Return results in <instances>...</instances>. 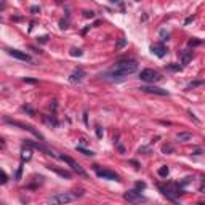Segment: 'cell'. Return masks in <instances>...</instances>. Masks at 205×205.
<instances>
[{"label":"cell","instance_id":"obj_9","mask_svg":"<svg viewBox=\"0 0 205 205\" xmlns=\"http://www.w3.org/2000/svg\"><path fill=\"white\" fill-rule=\"evenodd\" d=\"M141 91H144V93H154V95H159V96H168V91L164 90V88H159V87H141L139 88Z\"/></svg>","mask_w":205,"mask_h":205},{"label":"cell","instance_id":"obj_3","mask_svg":"<svg viewBox=\"0 0 205 205\" xmlns=\"http://www.w3.org/2000/svg\"><path fill=\"white\" fill-rule=\"evenodd\" d=\"M3 122L10 123V125H13V127H19L21 130H27L29 133H32V135H34L35 138L44 139V136H42V133H40V131H37V130L34 128V127L27 125V123H23V122H19V120H13V119H10V117H3Z\"/></svg>","mask_w":205,"mask_h":205},{"label":"cell","instance_id":"obj_22","mask_svg":"<svg viewBox=\"0 0 205 205\" xmlns=\"http://www.w3.org/2000/svg\"><path fill=\"white\" fill-rule=\"evenodd\" d=\"M191 180H192V178H191V176H188V178H184V180H183L181 183H178V188H181V186H186V184H189V183H191Z\"/></svg>","mask_w":205,"mask_h":205},{"label":"cell","instance_id":"obj_19","mask_svg":"<svg viewBox=\"0 0 205 205\" xmlns=\"http://www.w3.org/2000/svg\"><path fill=\"white\" fill-rule=\"evenodd\" d=\"M167 69L168 70H173V72H178V70H181V66L180 64H168Z\"/></svg>","mask_w":205,"mask_h":205},{"label":"cell","instance_id":"obj_21","mask_svg":"<svg viewBox=\"0 0 205 205\" xmlns=\"http://www.w3.org/2000/svg\"><path fill=\"white\" fill-rule=\"evenodd\" d=\"M125 45H127V40H125V39H120V40H119V44L116 45V50H120V48L125 47Z\"/></svg>","mask_w":205,"mask_h":205},{"label":"cell","instance_id":"obj_13","mask_svg":"<svg viewBox=\"0 0 205 205\" xmlns=\"http://www.w3.org/2000/svg\"><path fill=\"white\" fill-rule=\"evenodd\" d=\"M32 159V151L29 149V146L23 147V151H21V160L23 162H29Z\"/></svg>","mask_w":205,"mask_h":205},{"label":"cell","instance_id":"obj_16","mask_svg":"<svg viewBox=\"0 0 205 205\" xmlns=\"http://www.w3.org/2000/svg\"><path fill=\"white\" fill-rule=\"evenodd\" d=\"M50 170H53V172H56L58 175H61V176H64V178H70V173L69 172H66V170H59V168H56V167H48Z\"/></svg>","mask_w":205,"mask_h":205},{"label":"cell","instance_id":"obj_34","mask_svg":"<svg viewBox=\"0 0 205 205\" xmlns=\"http://www.w3.org/2000/svg\"><path fill=\"white\" fill-rule=\"evenodd\" d=\"M0 21H2V16H0Z\"/></svg>","mask_w":205,"mask_h":205},{"label":"cell","instance_id":"obj_20","mask_svg":"<svg viewBox=\"0 0 205 205\" xmlns=\"http://www.w3.org/2000/svg\"><path fill=\"white\" fill-rule=\"evenodd\" d=\"M157 173H159L160 176H167V175H168V167H160Z\"/></svg>","mask_w":205,"mask_h":205},{"label":"cell","instance_id":"obj_1","mask_svg":"<svg viewBox=\"0 0 205 205\" xmlns=\"http://www.w3.org/2000/svg\"><path fill=\"white\" fill-rule=\"evenodd\" d=\"M138 70V63L133 61V59H122V61H117L114 66H112L108 72L101 74V77L104 80H112V82H119L125 79L127 75H130L133 72Z\"/></svg>","mask_w":205,"mask_h":205},{"label":"cell","instance_id":"obj_29","mask_svg":"<svg viewBox=\"0 0 205 205\" xmlns=\"http://www.w3.org/2000/svg\"><path fill=\"white\" fill-rule=\"evenodd\" d=\"M83 16H85V18H93L95 13L93 11H85V13H83Z\"/></svg>","mask_w":205,"mask_h":205},{"label":"cell","instance_id":"obj_15","mask_svg":"<svg viewBox=\"0 0 205 205\" xmlns=\"http://www.w3.org/2000/svg\"><path fill=\"white\" fill-rule=\"evenodd\" d=\"M191 59H192V51H183V53H181V61H183V64H188Z\"/></svg>","mask_w":205,"mask_h":205},{"label":"cell","instance_id":"obj_33","mask_svg":"<svg viewBox=\"0 0 205 205\" xmlns=\"http://www.w3.org/2000/svg\"><path fill=\"white\" fill-rule=\"evenodd\" d=\"M24 82H29V83H35L37 80H34V79H24Z\"/></svg>","mask_w":205,"mask_h":205},{"label":"cell","instance_id":"obj_7","mask_svg":"<svg viewBox=\"0 0 205 205\" xmlns=\"http://www.w3.org/2000/svg\"><path fill=\"white\" fill-rule=\"evenodd\" d=\"M26 146H31V147H35V149H39V151H42L44 154H47V155H51V157H56V155L53 154V151L51 149H48L47 146H44L42 143H35V141H31V139H26Z\"/></svg>","mask_w":205,"mask_h":205},{"label":"cell","instance_id":"obj_18","mask_svg":"<svg viewBox=\"0 0 205 205\" xmlns=\"http://www.w3.org/2000/svg\"><path fill=\"white\" fill-rule=\"evenodd\" d=\"M6 181H8V176H6V173L3 170H0V184H5Z\"/></svg>","mask_w":205,"mask_h":205},{"label":"cell","instance_id":"obj_4","mask_svg":"<svg viewBox=\"0 0 205 205\" xmlns=\"http://www.w3.org/2000/svg\"><path fill=\"white\" fill-rule=\"evenodd\" d=\"M59 159H61L63 162H66V164H67L70 168H72V170H74L77 175H80V176H87V172L83 170V168H82L79 164H77V162H75L72 157H69V155H64V154H63V155H59Z\"/></svg>","mask_w":205,"mask_h":205},{"label":"cell","instance_id":"obj_25","mask_svg":"<svg viewBox=\"0 0 205 205\" xmlns=\"http://www.w3.org/2000/svg\"><path fill=\"white\" fill-rule=\"evenodd\" d=\"M21 109H23L24 112H29V114H31V116H34V109H31V108H29V106H23V108H21Z\"/></svg>","mask_w":205,"mask_h":205},{"label":"cell","instance_id":"obj_27","mask_svg":"<svg viewBox=\"0 0 205 205\" xmlns=\"http://www.w3.org/2000/svg\"><path fill=\"white\" fill-rule=\"evenodd\" d=\"M197 85H202V80H199V82H192V83H189V85H188V88H194V87H197Z\"/></svg>","mask_w":205,"mask_h":205},{"label":"cell","instance_id":"obj_11","mask_svg":"<svg viewBox=\"0 0 205 205\" xmlns=\"http://www.w3.org/2000/svg\"><path fill=\"white\" fill-rule=\"evenodd\" d=\"M151 51L155 56H159V58H164L167 55V48L164 47V44H154V45H151Z\"/></svg>","mask_w":205,"mask_h":205},{"label":"cell","instance_id":"obj_31","mask_svg":"<svg viewBox=\"0 0 205 205\" xmlns=\"http://www.w3.org/2000/svg\"><path fill=\"white\" fill-rule=\"evenodd\" d=\"M136 188L138 189H143V188H146V184H144V183H136Z\"/></svg>","mask_w":205,"mask_h":205},{"label":"cell","instance_id":"obj_24","mask_svg":"<svg viewBox=\"0 0 205 205\" xmlns=\"http://www.w3.org/2000/svg\"><path fill=\"white\" fill-rule=\"evenodd\" d=\"M103 135H104L103 128H101L100 125H96V136H98V138H103Z\"/></svg>","mask_w":205,"mask_h":205},{"label":"cell","instance_id":"obj_26","mask_svg":"<svg viewBox=\"0 0 205 205\" xmlns=\"http://www.w3.org/2000/svg\"><path fill=\"white\" fill-rule=\"evenodd\" d=\"M200 44H202V42H200V40H196V39L189 40V45H191V47H196V45H200Z\"/></svg>","mask_w":205,"mask_h":205},{"label":"cell","instance_id":"obj_17","mask_svg":"<svg viewBox=\"0 0 205 205\" xmlns=\"http://www.w3.org/2000/svg\"><path fill=\"white\" fill-rule=\"evenodd\" d=\"M75 149H77V152H80V154H83V155H90V157H91V155H95V152H93V151L83 149V147H75Z\"/></svg>","mask_w":205,"mask_h":205},{"label":"cell","instance_id":"obj_32","mask_svg":"<svg viewBox=\"0 0 205 205\" xmlns=\"http://www.w3.org/2000/svg\"><path fill=\"white\" fill-rule=\"evenodd\" d=\"M31 11H32V13H37V11H40V8H39V6H32Z\"/></svg>","mask_w":205,"mask_h":205},{"label":"cell","instance_id":"obj_5","mask_svg":"<svg viewBox=\"0 0 205 205\" xmlns=\"http://www.w3.org/2000/svg\"><path fill=\"white\" fill-rule=\"evenodd\" d=\"M139 79L144 80V82H147V83H154V82H159L162 77H160L157 72H155L154 69H144V70H141Z\"/></svg>","mask_w":205,"mask_h":205},{"label":"cell","instance_id":"obj_2","mask_svg":"<svg viewBox=\"0 0 205 205\" xmlns=\"http://www.w3.org/2000/svg\"><path fill=\"white\" fill-rule=\"evenodd\" d=\"M82 192H58L51 197H48L47 203L48 205H66L77 200V197H80Z\"/></svg>","mask_w":205,"mask_h":205},{"label":"cell","instance_id":"obj_14","mask_svg":"<svg viewBox=\"0 0 205 205\" xmlns=\"http://www.w3.org/2000/svg\"><path fill=\"white\" fill-rule=\"evenodd\" d=\"M176 139L181 141V143H186V141L192 139V135H191V133H178V135H176Z\"/></svg>","mask_w":205,"mask_h":205},{"label":"cell","instance_id":"obj_23","mask_svg":"<svg viewBox=\"0 0 205 205\" xmlns=\"http://www.w3.org/2000/svg\"><path fill=\"white\" fill-rule=\"evenodd\" d=\"M70 55L72 56H82V50L80 48H72V50H70Z\"/></svg>","mask_w":205,"mask_h":205},{"label":"cell","instance_id":"obj_10","mask_svg":"<svg viewBox=\"0 0 205 205\" xmlns=\"http://www.w3.org/2000/svg\"><path fill=\"white\" fill-rule=\"evenodd\" d=\"M8 55L10 56H13V58H16V59H21V61H27V63H31L32 61V58L27 53H24V51H19V50H8Z\"/></svg>","mask_w":205,"mask_h":205},{"label":"cell","instance_id":"obj_12","mask_svg":"<svg viewBox=\"0 0 205 205\" xmlns=\"http://www.w3.org/2000/svg\"><path fill=\"white\" fill-rule=\"evenodd\" d=\"M83 77H85V72H83L82 69H75L72 74H70V77H69V80L72 82V83H80L82 80H83Z\"/></svg>","mask_w":205,"mask_h":205},{"label":"cell","instance_id":"obj_6","mask_svg":"<svg viewBox=\"0 0 205 205\" xmlns=\"http://www.w3.org/2000/svg\"><path fill=\"white\" fill-rule=\"evenodd\" d=\"M123 199L125 200H128L131 203H136V202H141V200H144V197L141 196L139 191L136 189H131V191H127V192L123 194Z\"/></svg>","mask_w":205,"mask_h":205},{"label":"cell","instance_id":"obj_28","mask_svg":"<svg viewBox=\"0 0 205 205\" xmlns=\"http://www.w3.org/2000/svg\"><path fill=\"white\" fill-rule=\"evenodd\" d=\"M21 173H23V167H18V172H16V180H21Z\"/></svg>","mask_w":205,"mask_h":205},{"label":"cell","instance_id":"obj_8","mask_svg":"<svg viewBox=\"0 0 205 205\" xmlns=\"http://www.w3.org/2000/svg\"><path fill=\"white\" fill-rule=\"evenodd\" d=\"M96 175H98V178H103V180L119 181V175L116 172H111V170H100V168H96Z\"/></svg>","mask_w":205,"mask_h":205},{"label":"cell","instance_id":"obj_30","mask_svg":"<svg viewBox=\"0 0 205 205\" xmlns=\"http://www.w3.org/2000/svg\"><path fill=\"white\" fill-rule=\"evenodd\" d=\"M162 151L167 154V152H172V151H173V147H172V146H164V149H162Z\"/></svg>","mask_w":205,"mask_h":205}]
</instances>
